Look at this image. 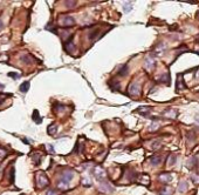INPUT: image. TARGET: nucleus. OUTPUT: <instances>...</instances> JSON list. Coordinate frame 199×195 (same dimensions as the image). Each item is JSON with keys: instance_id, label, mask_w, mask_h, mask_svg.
<instances>
[{"instance_id": "obj_1", "label": "nucleus", "mask_w": 199, "mask_h": 195, "mask_svg": "<svg viewBox=\"0 0 199 195\" xmlns=\"http://www.w3.org/2000/svg\"><path fill=\"white\" fill-rule=\"evenodd\" d=\"M48 183H49V180H48V177L46 176V174H45L43 172L36 173V184H38V187H39L40 189L47 187Z\"/></svg>"}, {"instance_id": "obj_2", "label": "nucleus", "mask_w": 199, "mask_h": 195, "mask_svg": "<svg viewBox=\"0 0 199 195\" xmlns=\"http://www.w3.org/2000/svg\"><path fill=\"white\" fill-rule=\"evenodd\" d=\"M94 174H95L96 179H98V180H102V179H104V177H106V170H104V168H102L101 166L95 167V169H94Z\"/></svg>"}, {"instance_id": "obj_3", "label": "nucleus", "mask_w": 199, "mask_h": 195, "mask_svg": "<svg viewBox=\"0 0 199 195\" xmlns=\"http://www.w3.org/2000/svg\"><path fill=\"white\" fill-rule=\"evenodd\" d=\"M129 93H130V95H132V96L139 95V93H141V87H139V85H138L137 82L131 83L130 87H129Z\"/></svg>"}, {"instance_id": "obj_4", "label": "nucleus", "mask_w": 199, "mask_h": 195, "mask_svg": "<svg viewBox=\"0 0 199 195\" xmlns=\"http://www.w3.org/2000/svg\"><path fill=\"white\" fill-rule=\"evenodd\" d=\"M73 177H74V172H73V170H70V169H67V170H64V172L62 173V175H61L60 180L66 181V182H68V183H69V181H70Z\"/></svg>"}, {"instance_id": "obj_5", "label": "nucleus", "mask_w": 199, "mask_h": 195, "mask_svg": "<svg viewBox=\"0 0 199 195\" xmlns=\"http://www.w3.org/2000/svg\"><path fill=\"white\" fill-rule=\"evenodd\" d=\"M61 23H62V25L66 26V27H71V26L75 25V20H74L71 17H64V18L62 19Z\"/></svg>"}, {"instance_id": "obj_6", "label": "nucleus", "mask_w": 199, "mask_h": 195, "mask_svg": "<svg viewBox=\"0 0 199 195\" xmlns=\"http://www.w3.org/2000/svg\"><path fill=\"white\" fill-rule=\"evenodd\" d=\"M20 60H21L24 64H32V62L34 61V58L31 57L29 54L25 53V54H21V55H20Z\"/></svg>"}, {"instance_id": "obj_7", "label": "nucleus", "mask_w": 199, "mask_h": 195, "mask_svg": "<svg viewBox=\"0 0 199 195\" xmlns=\"http://www.w3.org/2000/svg\"><path fill=\"white\" fill-rule=\"evenodd\" d=\"M165 49H166V46L164 44H158L156 46V48H155V54L156 55H162L165 52Z\"/></svg>"}, {"instance_id": "obj_8", "label": "nucleus", "mask_w": 199, "mask_h": 195, "mask_svg": "<svg viewBox=\"0 0 199 195\" xmlns=\"http://www.w3.org/2000/svg\"><path fill=\"white\" fill-rule=\"evenodd\" d=\"M155 65H156V64H155L153 58H152V57H148L146 60H145V68L150 71V69H152V68L155 67Z\"/></svg>"}, {"instance_id": "obj_9", "label": "nucleus", "mask_w": 199, "mask_h": 195, "mask_svg": "<svg viewBox=\"0 0 199 195\" xmlns=\"http://www.w3.org/2000/svg\"><path fill=\"white\" fill-rule=\"evenodd\" d=\"M160 162H162V156L160 155H155V156H152L150 159V163L152 166H158V165H160Z\"/></svg>"}, {"instance_id": "obj_10", "label": "nucleus", "mask_w": 199, "mask_h": 195, "mask_svg": "<svg viewBox=\"0 0 199 195\" xmlns=\"http://www.w3.org/2000/svg\"><path fill=\"white\" fill-rule=\"evenodd\" d=\"M101 190L104 191V193H108V191H113V187L108 183V182H102L101 183Z\"/></svg>"}, {"instance_id": "obj_11", "label": "nucleus", "mask_w": 199, "mask_h": 195, "mask_svg": "<svg viewBox=\"0 0 199 195\" xmlns=\"http://www.w3.org/2000/svg\"><path fill=\"white\" fill-rule=\"evenodd\" d=\"M57 188H59V189H61V190H66V189H68V188H69V183H68V182H66V181L60 180V181L57 182Z\"/></svg>"}, {"instance_id": "obj_12", "label": "nucleus", "mask_w": 199, "mask_h": 195, "mask_svg": "<svg viewBox=\"0 0 199 195\" xmlns=\"http://www.w3.org/2000/svg\"><path fill=\"white\" fill-rule=\"evenodd\" d=\"M19 89H20L22 93H26L27 90H29V81H24V82L20 85Z\"/></svg>"}, {"instance_id": "obj_13", "label": "nucleus", "mask_w": 199, "mask_h": 195, "mask_svg": "<svg viewBox=\"0 0 199 195\" xmlns=\"http://www.w3.org/2000/svg\"><path fill=\"white\" fill-rule=\"evenodd\" d=\"M56 132H57V126H56L55 124H52V125L48 127V129H47V133H48L49 135H54Z\"/></svg>"}, {"instance_id": "obj_14", "label": "nucleus", "mask_w": 199, "mask_h": 195, "mask_svg": "<svg viewBox=\"0 0 199 195\" xmlns=\"http://www.w3.org/2000/svg\"><path fill=\"white\" fill-rule=\"evenodd\" d=\"M128 71H129L128 65H124V66L118 71V75H120V76H125V75L128 74Z\"/></svg>"}, {"instance_id": "obj_15", "label": "nucleus", "mask_w": 199, "mask_h": 195, "mask_svg": "<svg viewBox=\"0 0 199 195\" xmlns=\"http://www.w3.org/2000/svg\"><path fill=\"white\" fill-rule=\"evenodd\" d=\"M33 120H34L36 124H41V122H42V119H41V117L39 115V113H38L36 110L33 112Z\"/></svg>"}, {"instance_id": "obj_16", "label": "nucleus", "mask_w": 199, "mask_h": 195, "mask_svg": "<svg viewBox=\"0 0 199 195\" xmlns=\"http://www.w3.org/2000/svg\"><path fill=\"white\" fill-rule=\"evenodd\" d=\"M164 115H165L166 118H169V119H174V117H176V112H174L173 110H170V111L164 112Z\"/></svg>"}, {"instance_id": "obj_17", "label": "nucleus", "mask_w": 199, "mask_h": 195, "mask_svg": "<svg viewBox=\"0 0 199 195\" xmlns=\"http://www.w3.org/2000/svg\"><path fill=\"white\" fill-rule=\"evenodd\" d=\"M71 39H73V37L70 38V40H69V41L67 42V45H66V49H67L68 52H71V51H74V48H75V46H74V44H73Z\"/></svg>"}, {"instance_id": "obj_18", "label": "nucleus", "mask_w": 199, "mask_h": 195, "mask_svg": "<svg viewBox=\"0 0 199 195\" xmlns=\"http://www.w3.org/2000/svg\"><path fill=\"white\" fill-rule=\"evenodd\" d=\"M32 159H33L34 163H35V165H38V163L41 161V154H39V153H34V154L32 155Z\"/></svg>"}, {"instance_id": "obj_19", "label": "nucleus", "mask_w": 199, "mask_h": 195, "mask_svg": "<svg viewBox=\"0 0 199 195\" xmlns=\"http://www.w3.org/2000/svg\"><path fill=\"white\" fill-rule=\"evenodd\" d=\"M159 180L163 181V182H169L171 180V176L169 174H160L159 175Z\"/></svg>"}, {"instance_id": "obj_20", "label": "nucleus", "mask_w": 199, "mask_h": 195, "mask_svg": "<svg viewBox=\"0 0 199 195\" xmlns=\"http://www.w3.org/2000/svg\"><path fill=\"white\" fill-rule=\"evenodd\" d=\"M123 10H124V12H125V13L130 12V11L132 10V4H131V3H125V4H124V6H123Z\"/></svg>"}, {"instance_id": "obj_21", "label": "nucleus", "mask_w": 199, "mask_h": 195, "mask_svg": "<svg viewBox=\"0 0 199 195\" xmlns=\"http://www.w3.org/2000/svg\"><path fill=\"white\" fill-rule=\"evenodd\" d=\"M64 4H66V7H67V8H73V7H75V6L77 5L76 1H66Z\"/></svg>"}, {"instance_id": "obj_22", "label": "nucleus", "mask_w": 199, "mask_h": 195, "mask_svg": "<svg viewBox=\"0 0 199 195\" xmlns=\"http://www.w3.org/2000/svg\"><path fill=\"white\" fill-rule=\"evenodd\" d=\"M82 184H83V186H87V187H90V186H91V181H90L88 177H87V179H83V180H82Z\"/></svg>"}, {"instance_id": "obj_23", "label": "nucleus", "mask_w": 199, "mask_h": 195, "mask_svg": "<svg viewBox=\"0 0 199 195\" xmlns=\"http://www.w3.org/2000/svg\"><path fill=\"white\" fill-rule=\"evenodd\" d=\"M46 195H57V193L54 190V189H48L46 191Z\"/></svg>"}, {"instance_id": "obj_24", "label": "nucleus", "mask_w": 199, "mask_h": 195, "mask_svg": "<svg viewBox=\"0 0 199 195\" xmlns=\"http://www.w3.org/2000/svg\"><path fill=\"white\" fill-rule=\"evenodd\" d=\"M174 162H176V156H174V155H171V156H170V162H169V165L172 166Z\"/></svg>"}, {"instance_id": "obj_25", "label": "nucleus", "mask_w": 199, "mask_h": 195, "mask_svg": "<svg viewBox=\"0 0 199 195\" xmlns=\"http://www.w3.org/2000/svg\"><path fill=\"white\" fill-rule=\"evenodd\" d=\"M191 179H192V181H193L194 183H198V182H199V176H198V175H192Z\"/></svg>"}, {"instance_id": "obj_26", "label": "nucleus", "mask_w": 199, "mask_h": 195, "mask_svg": "<svg viewBox=\"0 0 199 195\" xmlns=\"http://www.w3.org/2000/svg\"><path fill=\"white\" fill-rule=\"evenodd\" d=\"M166 79H169V74H166ZM159 81H162V82H165V74L159 79Z\"/></svg>"}, {"instance_id": "obj_27", "label": "nucleus", "mask_w": 199, "mask_h": 195, "mask_svg": "<svg viewBox=\"0 0 199 195\" xmlns=\"http://www.w3.org/2000/svg\"><path fill=\"white\" fill-rule=\"evenodd\" d=\"M8 76H13V78H18L19 76V74H17V73H8Z\"/></svg>"}, {"instance_id": "obj_28", "label": "nucleus", "mask_w": 199, "mask_h": 195, "mask_svg": "<svg viewBox=\"0 0 199 195\" xmlns=\"http://www.w3.org/2000/svg\"><path fill=\"white\" fill-rule=\"evenodd\" d=\"M159 145H160V142H159V141H158V142H155V143L152 145V148H153V149H155V148H158V146H159Z\"/></svg>"}, {"instance_id": "obj_29", "label": "nucleus", "mask_w": 199, "mask_h": 195, "mask_svg": "<svg viewBox=\"0 0 199 195\" xmlns=\"http://www.w3.org/2000/svg\"><path fill=\"white\" fill-rule=\"evenodd\" d=\"M47 148L49 149V152H50V153H53V152H54V149H53V146H50V145H48V146H47Z\"/></svg>"}, {"instance_id": "obj_30", "label": "nucleus", "mask_w": 199, "mask_h": 195, "mask_svg": "<svg viewBox=\"0 0 199 195\" xmlns=\"http://www.w3.org/2000/svg\"><path fill=\"white\" fill-rule=\"evenodd\" d=\"M181 184H184V188H186V186H185V184H186V183H185V182H184V183H183V182H181ZM179 189H180V190H181V189H183V186H180V188H179Z\"/></svg>"}, {"instance_id": "obj_31", "label": "nucleus", "mask_w": 199, "mask_h": 195, "mask_svg": "<svg viewBox=\"0 0 199 195\" xmlns=\"http://www.w3.org/2000/svg\"><path fill=\"white\" fill-rule=\"evenodd\" d=\"M4 102V99H3V98H0V104H3Z\"/></svg>"}, {"instance_id": "obj_32", "label": "nucleus", "mask_w": 199, "mask_h": 195, "mask_svg": "<svg viewBox=\"0 0 199 195\" xmlns=\"http://www.w3.org/2000/svg\"><path fill=\"white\" fill-rule=\"evenodd\" d=\"M1 27H3V21L0 20V28H1Z\"/></svg>"}, {"instance_id": "obj_33", "label": "nucleus", "mask_w": 199, "mask_h": 195, "mask_svg": "<svg viewBox=\"0 0 199 195\" xmlns=\"http://www.w3.org/2000/svg\"><path fill=\"white\" fill-rule=\"evenodd\" d=\"M0 88H4V85H1V83H0Z\"/></svg>"}, {"instance_id": "obj_34", "label": "nucleus", "mask_w": 199, "mask_h": 195, "mask_svg": "<svg viewBox=\"0 0 199 195\" xmlns=\"http://www.w3.org/2000/svg\"><path fill=\"white\" fill-rule=\"evenodd\" d=\"M197 121H198V122H199V117H198V118H197Z\"/></svg>"}, {"instance_id": "obj_35", "label": "nucleus", "mask_w": 199, "mask_h": 195, "mask_svg": "<svg viewBox=\"0 0 199 195\" xmlns=\"http://www.w3.org/2000/svg\"><path fill=\"white\" fill-rule=\"evenodd\" d=\"M195 53H197V54H198V55H199V51H197V52H195Z\"/></svg>"}]
</instances>
